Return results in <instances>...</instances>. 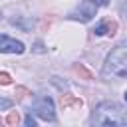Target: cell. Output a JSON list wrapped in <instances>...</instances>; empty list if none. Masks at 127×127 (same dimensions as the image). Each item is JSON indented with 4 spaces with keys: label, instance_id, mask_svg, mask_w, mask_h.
Returning <instances> with one entry per match:
<instances>
[{
    "label": "cell",
    "instance_id": "obj_14",
    "mask_svg": "<svg viewBox=\"0 0 127 127\" xmlns=\"http://www.w3.org/2000/svg\"><path fill=\"white\" fill-rule=\"evenodd\" d=\"M125 123H127V121H125Z\"/></svg>",
    "mask_w": 127,
    "mask_h": 127
},
{
    "label": "cell",
    "instance_id": "obj_9",
    "mask_svg": "<svg viewBox=\"0 0 127 127\" xmlns=\"http://www.w3.org/2000/svg\"><path fill=\"white\" fill-rule=\"evenodd\" d=\"M12 107V101L10 99H0V111L2 109H10Z\"/></svg>",
    "mask_w": 127,
    "mask_h": 127
},
{
    "label": "cell",
    "instance_id": "obj_13",
    "mask_svg": "<svg viewBox=\"0 0 127 127\" xmlns=\"http://www.w3.org/2000/svg\"><path fill=\"white\" fill-rule=\"evenodd\" d=\"M125 101H127V91H125Z\"/></svg>",
    "mask_w": 127,
    "mask_h": 127
},
{
    "label": "cell",
    "instance_id": "obj_4",
    "mask_svg": "<svg viewBox=\"0 0 127 127\" xmlns=\"http://www.w3.org/2000/svg\"><path fill=\"white\" fill-rule=\"evenodd\" d=\"M97 8H99V6H97L93 0H83V2L69 14V18H71V20H79V22H89V20L95 16Z\"/></svg>",
    "mask_w": 127,
    "mask_h": 127
},
{
    "label": "cell",
    "instance_id": "obj_3",
    "mask_svg": "<svg viewBox=\"0 0 127 127\" xmlns=\"http://www.w3.org/2000/svg\"><path fill=\"white\" fill-rule=\"evenodd\" d=\"M32 113H36L40 119L44 121H54L56 119V107H54V101L48 97V95H42L36 99V103L32 105Z\"/></svg>",
    "mask_w": 127,
    "mask_h": 127
},
{
    "label": "cell",
    "instance_id": "obj_1",
    "mask_svg": "<svg viewBox=\"0 0 127 127\" xmlns=\"http://www.w3.org/2000/svg\"><path fill=\"white\" fill-rule=\"evenodd\" d=\"M125 109L115 101H103L93 109L91 125H123Z\"/></svg>",
    "mask_w": 127,
    "mask_h": 127
},
{
    "label": "cell",
    "instance_id": "obj_6",
    "mask_svg": "<svg viewBox=\"0 0 127 127\" xmlns=\"http://www.w3.org/2000/svg\"><path fill=\"white\" fill-rule=\"evenodd\" d=\"M113 30H115V24H109V22H101L95 30H93V34L95 36H103V34H113Z\"/></svg>",
    "mask_w": 127,
    "mask_h": 127
},
{
    "label": "cell",
    "instance_id": "obj_12",
    "mask_svg": "<svg viewBox=\"0 0 127 127\" xmlns=\"http://www.w3.org/2000/svg\"><path fill=\"white\" fill-rule=\"evenodd\" d=\"M93 2H95V4H97V6H105V4H107V2H109V0H93Z\"/></svg>",
    "mask_w": 127,
    "mask_h": 127
},
{
    "label": "cell",
    "instance_id": "obj_2",
    "mask_svg": "<svg viewBox=\"0 0 127 127\" xmlns=\"http://www.w3.org/2000/svg\"><path fill=\"white\" fill-rule=\"evenodd\" d=\"M105 77H127V44H119L113 48L103 64Z\"/></svg>",
    "mask_w": 127,
    "mask_h": 127
},
{
    "label": "cell",
    "instance_id": "obj_7",
    "mask_svg": "<svg viewBox=\"0 0 127 127\" xmlns=\"http://www.w3.org/2000/svg\"><path fill=\"white\" fill-rule=\"evenodd\" d=\"M6 123H10V125L18 123V113H16V111H12V113L8 115V119H6Z\"/></svg>",
    "mask_w": 127,
    "mask_h": 127
},
{
    "label": "cell",
    "instance_id": "obj_11",
    "mask_svg": "<svg viewBox=\"0 0 127 127\" xmlns=\"http://www.w3.org/2000/svg\"><path fill=\"white\" fill-rule=\"evenodd\" d=\"M24 123H26L28 127H34V125H36V119H34L32 115H26V119H24Z\"/></svg>",
    "mask_w": 127,
    "mask_h": 127
},
{
    "label": "cell",
    "instance_id": "obj_8",
    "mask_svg": "<svg viewBox=\"0 0 127 127\" xmlns=\"http://www.w3.org/2000/svg\"><path fill=\"white\" fill-rule=\"evenodd\" d=\"M34 52H36V54H44V52H46L44 44H42V42H36V44H34Z\"/></svg>",
    "mask_w": 127,
    "mask_h": 127
},
{
    "label": "cell",
    "instance_id": "obj_10",
    "mask_svg": "<svg viewBox=\"0 0 127 127\" xmlns=\"http://www.w3.org/2000/svg\"><path fill=\"white\" fill-rule=\"evenodd\" d=\"M0 83H4V85H8V83H10V75H8L6 71H2V73H0Z\"/></svg>",
    "mask_w": 127,
    "mask_h": 127
},
{
    "label": "cell",
    "instance_id": "obj_5",
    "mask_svg": "<svg viewBox=\"0 0 127 127\" xmlns=\"http://www.w3.org/2000/svg\"><path fill=\"white\" fill-rule=\"evenodd\" d=\"M0 52H4V54H22L24 52V44L0 34Z\"/></svg>",
    "mask_w": 127,
    "mask_h": 127
}]
</instances>
